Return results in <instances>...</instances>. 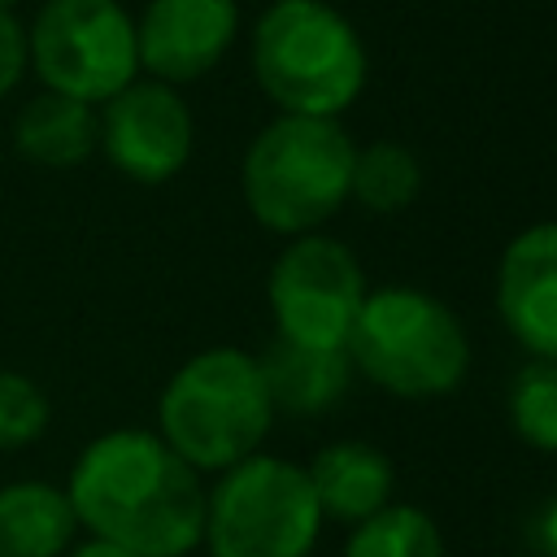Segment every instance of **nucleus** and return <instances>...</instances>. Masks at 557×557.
<instances>
[{"label": "nucleus", "instance_id": "nucleus-5", "mask_svg": "<svg viewBox=\"0 0 557 557\" xmlns=\"http://www.w3.org/2000/svg\"><path fill=\"white\" fill-rule=\"evenodd\" d=\"M344 352L374 387L400 400L444 396L470 370L466 326L444 300L418 287L366 292Z\"/></svg>", "mask_w": 557, "mask_h": 557}, {"label": "nucleus", "instance_id": "nucleus-9", "mask_svg": "<svg viewBox=\"0 0 557 557\" xmlns=\"http://www.w3.org/2000/svg\"><path fill=\"white\" fill-rule=\"evenodd\" d=\"M100 152L131 183H165L191 157V109L187 100L157 78H135L117 96H109L96 113Z\"/></svg>", "mask_w": 557, "mask_h": 557}, {"label": "nucleus", "instance_id": "nucleus-3", "mask_svg": "<svg viewBox=\"0 0 557 557\" xmlns=\"http://www.w3.org/2000/svg\"><path fill=\"white\" fill-rule=\"evenodd\" d=\"M252 74L292 117H339L366 87L352 22L322 0H274L252 26Z\"/></svg>", "mask_w": 557, "mask_h": 557}, {"label": "nucleus", "instance_id": "nucleus-20", "mask_svg": "<svg viewBox=\"0 0 557 557\" xmlns=\"http://www.w3.org/2000/svg\"><path fill=\"white\" fill-rule=\"evenodd\" d=\"M30 70V52H26V26L0 9V100L22 83V74Z\"/></svg>", "mask_w": 557, "mask_h": 557}, {"label": "nucleus", "instance_id": "nucleus-7", "mask_svg": "<svg viewBox=\"0 0 557 557\" xmlns=\"http://www.w3.org/2000/svg\"><path fill=\"white\" fill-rule=\"evenodd\" d=\"M26 52L44 91L91 109L139 78L135 17L117 0H44L26 26Z\"/></svg>", "mask_w": 557, "mask_h": 557}, {"label": "nucleus", "instance_id": "nucleus-16", "mask_svg": "<svg viewBox=\"0 0 557 557\" xmlns=\"http://www.w3.org/2000/svg\"><path fill=\"white\" fill-rule=\"evenodd\" d=\"M418 187H422V170L405 144L379 139L370 148H357L348 196L370 213H400L405 205H413Z\"/></svg>", "mask_w": 557, "mask_h": 557}, {"label": "nucleus", "instance_id": "nucleus-19", "mask_svg": "<svg viewBox=\"0 0 557 557\" xmlns=\"http://www.w3.org/2000/svg\"><path fill=\"white\" fill-rule=\"evenodd\" d=\"M52 422V405L44 387L22 370H0V453L30 448L44 440Z\"/></svg>", "mask_w": 557, "mask_h": 557}, {"label": "nucleus", "instance_id": "nucleus-22", "mask_svg": "<svg viewBox=\"0 0 557 557\" xmlns=\"http://www.w3.org/2000/svg\"><path fill=\"white\" fill-rule=\"evenodd\" d=\"M65 557H135V553H126V548H117V544H109V540H83V544H74Z\"/></svg>", "mask_w": 557, "mask_h": 557}, {"label": "nucleus", "instance_id": "nucleus-21", "mask_svg": "<svg viewBox=\"0 0 557 557\" xmlns=\"http://www.w3.org/2000/svg\"><path fill=\"white\" fill-rule=\"evenodd\" d=\"M535 544H540L544 557H557V500L544 505V513L535 522Z\"/></svg>", "mask_w": 557, "mask_h": 557}, {"label": "nucleus", "instance_id": "nucleus-15", "mask_svg": "<svg viewBox=\"0 0 557 557\" xmlns=\"http://www.w3.org/2000/svg\"><path fill=\"white\" fill-rule=\"evenodd\" d=\"M78 518L65 487L44 479H17L0 487V557H65L74 548Z\"/></svg>", "mask_w": 557, "mask_h": 557}, {"label": "nucleus", "instance_id": "nucleus-2", "mask_svg": "<svg viewBox=\"0 0 557 557\" xmlns=\"http://www.w3.org/2000/svg\"><path fill=\"white\" fill-rule=\"evenodd\" d=\"M274 422L257 357L244 348H205L187 357L157 400V435L200 474L252 457Z\"/></svg>", "mask_w": 557, "mask_h": 557}, {"label": "nucleus", "instance_id": "nucleus-17", "mask_svg": "<svg viewBox=\"0 0 557 557\" xmlns=\"http://www.w3.org/2000/svg\"><path fill=\"white\" fill-rule=\"evenodd\" d=\"M344 557H444L440 527L418 505H383L344 544Z\"/></svg>", "mask_w": 557, "mask_h": 557}, {"label": "nucleus", "instance_id": "nucleus-12", "mask_svg": "<svg viewBox=\"0 0 557 557\" xmlns=\"http://www.w3.org/2000/svg\"><path fill=\"white\" fill-rule=\"evenodd\" d=\"M305 474H309L322 518L366 522L370 513L392 505V461L374 444H361V440L326 444L313 453Z\"/></svg>", "mask_w": 557, "mask_h": 557}, {"label": "nucleus", "instance_id": "nucleus-18", "mask_svg": "<svg viewBox=\"0 0 557 557\" xmlns=\"http://www.w3.org/2000/svg\"><path fill=\"white\" fill-rule=\"evenodd\" d=\"M509 426L522 444L557 453V361L535 357L509 383Z\"/></svg>", "mask_w": 557, "mask_h": 557}, {"label": "nucleus", "instance_id": "nucleus-1", "mask_svg": "<svg viewBox=\"0 0 557 557\" xmlns=\"http://www.w3.org/2000/svg\"><path fill=\"white\" fill-rule=\"evenodd\" d=\"M65 496L91 540L135 557H187L205 535V483L157 431L96 435L74 457Z\"/></svg>", "mask_w": 557, "mask_h": 557}, {"label": "nucleus", "instance_id": "nucleus-4", "mask_svg": "<svg viewBox=\"0 0 557 557\" xmlns=\"http://www.w3.org/2000/svg\"><path fill=\"white\" fill-rule=\"evenodd\" d=\"M357 144L335 117L278 113L244 152V205L274 235H309L344 200Z\"/></svg>", "mask_w": 557, "mask_h": 557}, {"label": "nucleus", "instance_id": "nucleus-6", "mask_svg": "<svg viewBox=\"0 0 557 557\" xmlns=\"http://www.w3.org/2000/svg\"><path fill=\"white\" fill-rule=\"evenodd\" d=\"M318 531L322 509L296 461L252 453L205 492L209 557H309Z\"/></svg>", "mask_w": 557, "mask_h": 557}, {"label": "nucleus", "instance_id": "nucleus-14", "mask_svg": "<svg viewBox=\"0 0 557 557\" xmlns=\"http://www.w3.org/2000/svg\"><path fill=\"white\" fill-rule=\"evenodd\" d=\"M13 148L39 170H74L100 148L96 109L57 91H39L22 104L13 122Z\"/></svg>", "mask_w": 557, "mask_h": 557}, {"label": "nucleus", "instance_id": "nucleus-13", "mask_svg": "<svg viewBox=\"0 0 557 557\" xmlns=\"http://www.w3.org/2000/svg\"><path fill=\"white\" fill-rule=\"evenodd\" d=\"M257 366H261L274 413H292V418H318L335 409L352 370L344 348H305L292 339H274L257 357Z\"/></svg>", "mask_w": 557, "mask_h": 557}, {"label": "nucleus", "instance_id": "nucleus-8", "mask_svg": "<svg viewBox=\"0 0 557 557\" xmlns=\"http://www.w3.org/2000/svg\"><path fill=\"white\" fill-rule=\"evenodd\" d=\"M278 339L305 348H348L366 305V274L348 244L331 235H296L265 283Z\"/></svg>", "mask_w": 557, "mask_h": 557}, {"label": "nucleus", "instance_id": "nucleus-11", "mask_svg": "<svg viewBox=\"0 0 557 557\" xmlns=\"http://www.w3.org/2000/svg\"><path fill=\"white\" fill-rule=\"evenodd\" d=\"M496 309L527 352L557 361V222H535L509 239L496 270Z\"/></svg>", "mask_w": 557, "mask_h": 557}, {"label": "nucleus", "instance_id": "nucleus-10", "mask_svg": "<svg viewBox=\"0 0 557 557\" xmlns=\"http://www.w3.org/2000/svg\"><path fill=\"white\" fill-rule=\"evenodd\" d=\"M235 30V0H148V9L135 22L139 70L170 87L191 83L226 57Z\"/></svg>", "mask_w": 557, "mask_h": 557}, {"label": "nucleus", "instance_id": "nucleus-23", "mask_svg": "<svg viewBox=\"0 0 557 557\" xmlns=\"http://www.w3.org/2000/svg\"><path fill=\"white\" fill-rule=\"evenodd\" d=\"M13 4H17V0H0V9H4V13H13Z\"/></svg>", "mask_w": 557, "mask_h": 557}]
</instances>
